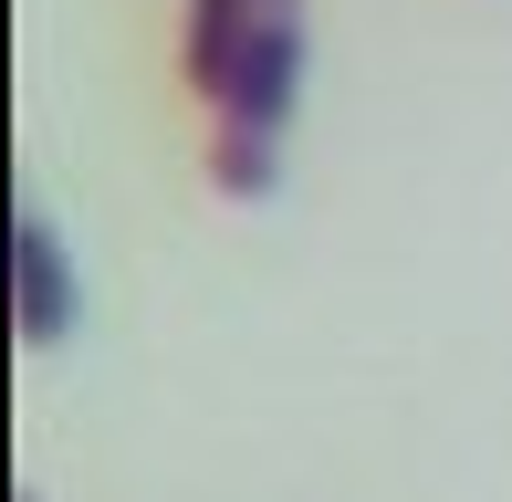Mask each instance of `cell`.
Instances as JSON below:
<instances>
[{
	"label": "cell",
	"instance_id": "cell-1",
	"mask_svg": "<svg viewBox=\"0 0 512 502\" xmlns=\"http://www.w3.org/2000/svg\"><path fill=\"white\" fill-rule=\"evenodd\" d=\"M293 63H304V21H293V0H262L220 84V189H272V126L293 105Z\"/></svg>",
	"mask_w": 512,
	"mask_h": 502
},
{
	"label": "cell",
	"instance_id": "cell-2",
	"mask_svg": "<svg viewBox=\"0 0 512 502\" xmlns=\"http://www.w3.org/2000/svg\"><path fill=\"white\" fill-rule=\"evenodd\" d=\"M21 325L32 335H63V251L42 220H21Z\"/></svg>",
	"mask_w": 512,
	"mask_h": 502
}]
</instances>
